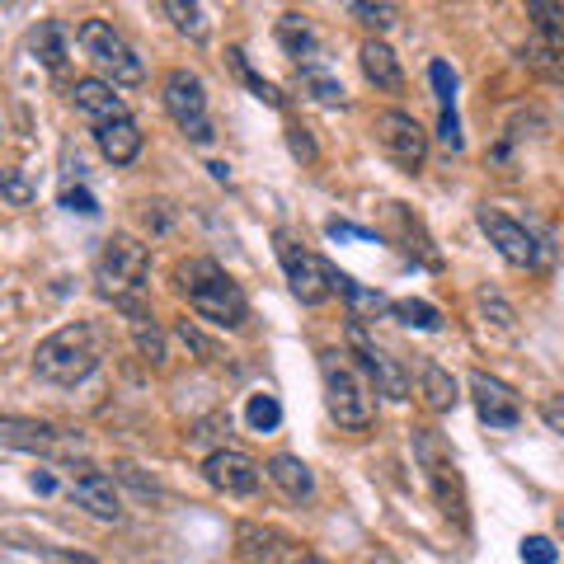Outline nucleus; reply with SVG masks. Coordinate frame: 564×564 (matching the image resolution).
<instances>
[{"label": "nucleus", "instance_id": "f03ea898", "mask_svg": "<svg viewBox=\"0 0 564 564\" xmlns=\"http://www.w3.org/2000/svg\"><path fill=\"white\" fill-rule=\"evenodd\" d=\"M95 282L113 306H122L128 315H141V292L151 282V250L132 236H113L95 263Z\"/></svg>", "mask_w": 564, "mask_h": 564}, {"label": "nucleus", "instance_id": "ea45409f", "mask_svg": "<svg viewBox=\"0 0 564 564\" xmlns=\"http://www.w3.org/2000/svg\"><path fill=\"white\" fill-rule=\"evenodd\" d=\"M545 423H551V429H555V433L564 429V419H560V400H551V404H545Z\"/></svg>", "mask_w": 564, "mask_h": 564}, {"label": "nucleus", "instance_id": "f704fd0d", "mask_svg": "<svg viewBox=\"0 0 564 564\" xmlns=\"http://www.w3.org/2000/svg\"><path fill=\"white\" fill-rule=\"evenodd\" d=\"M288 147H292L296 161H306V165H315V155H321L315 151V141H311V128H302V122H292L288 128Z\"/></svg>", "mask_w": 564, "mask_h": 564}, {"label": "nucleus", "instance_id": "0eeeda50", "mask_svg": "<svg viewBox=\"0 0 564 564\" xmlns=\"http://www.w3.org/2000/svg\"><path fill=\"white\" fill-rule=\"evenodd\" d=\"M372 132H377V147L391 155V161L404 174H419L423 161H429V132L419 128L414 113H400V109H386L372 118Z\"/></svg>", "mask_w": 564, "mask_h": 564}, {"label": "nucleus", "instance_id": "7c9ffc66", "mask_svg": "<svg viewBox=\"0 0 564 564\" xmlns=\"http://www.w3.org/2000/svg\"><path fill=\"white\" fill-rule=\"evenodd\" d=\"M0 198L6 203H14V207H29L39 193H33V184L24 180L20 170H0Z\"/></svg>", "mask_w": 564, "mask_h": 564}, {"label": "nucleus", "instance_id": "1a4fd4ad", "mask_svg": "<svg viewBox=\"0 0 564 564\" xmlns=\"http://www.w3.org/2000/svg\"><path fill=\"white\" fill-rule=\"evenodd\" d=\"M273 245H278V259H282V273H288L292 296L302 306H321L329 296V263H321L311 250H302V245H296L288 231H278Z\"/></svg>", "mask_w": 564, "mask_h": 564}, {"label": "nucleus", "instance_id": "72a5a7b5", "mask_svg": "<svg viewBox=\"0 0 564 564\" xmlns=\"http://www.w3.org/2000/svg\"><path fill=\"white\" fill-rule=\"evenodd\" d=\"M62 207L66 212H80V217H99V198H95L90 188H80V184L62 193Z\"/></svg>", "mask_w": 564, "mask_h": 564}, {"label": "nucleus", "instance_id": "37998d69", "mask_svg": "<svg viewBox=\"0 0 564 564\" xmlns=\"http://www.w3.org/2000/svg\"><path fill=\"white\" fill-rule=\"evenodd\" d=\"M296 564H329V560H321V555H302V560H296Z\"/></svg>", "mask_w": 564, "mask_h": 564}, {"label": "nucleus", "instance_id": "cd10ccee", "mask_svg": "<svg viewBox=\"0 0 564 564\" xmlns=\"http://www.w3.org/2000/svg\"><path fill=\"white\" fill-rule=\"evenodd\" d=\"M386 311H391L400 325H410V329H437L443 325V315H437V306H429V302H391Z\"/></svg>", "mask_w": 564, "mask_h": 564}, {"label": "nucleus", "instance_id": "b1692460", "mask_svg": "<svg viewBox=\"0 0 564 564\" xmlns=\"http://www.w3.org/2000/svg\"><path fill=\"white\" fill-rule=\"evenodd\" d=\"M29 47L39 52V62L47 70H62V62H66V29L57 20H43L39 29L29 33Z\"/></svg>", "mask_w": 564, "mask_h": 564}, {"label": "nucleus", "instance_id": "9d476101", "mask_svg": "<svg viewBox=\"0 0 564 564\" xmlns=\"http://www.w3.org/2000/svg\"><path fill=\"white\" fill-rule=\"evenodd\" d=\"M475 221H480V231L489 236V245L499 250L513 269H536V263L545 259L541 254V245H536V236L527 231L522 221H513V217H503V212H494V207H480L475 212Z\"/></svg>", "mask_w": 564, "mask_h": 564}, {"label": "nucleus", "instance_id": "c756f323", "mask_svg": "<svg viewBox=\"0 0 564 564\" xmlns=\"http://www.w3.org/2000/svg\"><path fill=\"white\" fill-rule=\"evenodd\" d=\"M226 57H231V66L240 70V76H245V85H250V90L263 99V104H273V109H278V104H282V95H278V85L273 80H263V76H254V70H250V62H245V52L240 47H231V52H226Z\"/></svg>", "mask_w": 564, "mask_h": 564}, {"label": "nucleus", "instance_id": "20e7f679", "mask_svg": "<svg viewBox=\"0 0 564 564\" xmlns=\"http://www.w3.org/2000/svg\"><path fill=\"white\" fill-rule=\"evenodd\" d=\"M76 39L85 47V57H90L104 76H109V85H141V80H147V62L137 57V47L122 39L109 20H85L76 29Z\"/></svg>", "mask_w": 564, "mask_h": 564}, {"label": "nucleus", "instance_id": "4be33fe9", "mask_svg": "<svg viewBox=\"0 0 564 564\" xmlns=\"http://www.w3.org/2000/svg\"><path fill=\"white\" fill-rule=\"evenodd\" d=\"M329 292H339L344 302L352 306V321H362V315L386 311V296H381V292H367L362 282H352V278H348V273H339V269H329Z\"/></svg>", "mask_w": 564, "mask_h": 564}, {"label": "nucleus", "instance_id": "2eb2a0df", "mask_svg": "<svg viewBox=\"0 0 564 564\" xmlns=\"http://www.w3.org/2000/svg\"><path fill=\"white\" fill-rule=\"evenodd\" d=\"M70 499H76L80 508H90V513L104 518V522L122 518V499H118V489H113V480L104 470L80 466L76 475H70Z\"/></svg>", "mask_w": 564, "mask_h": 564}, {"label": "nucleus", "instance_id": "ddd939ff", "mask_svg": "<svg viewBox=\"0 0 564 564\" xmlns=\"http://www.w3.org/2000/svg\"><path fill=\"white\" fill-rule=\"evenodd\" d=\"M470 395H475V410H480V419L489 423V429H518L522 423V400L508 381L489 377V372H475Z\"/></svg>", "mask_w": 564, "mask_h": 564}, {"label": "nucleus", "instance_id": "a211bd4d", "mask_svg": "<svg viewBox=\"0 0 564 564\" xmlns=\"http://www.w3.org/2000/svg\"><path fill=\"white\" fill-rule=\"evenodd\" d=\"M70 99H76V109L85 118H95V122H109V118H128V104H122V95L113 90L109 80H95V76H85L70 85Z\"/></svg>", "mask_w": 564, "mask_h": 564}, {"label": "nucleus", "instance_id": "bb28decb", "mask_svg": "<svg viewBox=\"0 0 564 564\" xmlns=\"http://www.w3.org/2000/svg\"><path fill=\"white\" fill-rule=\"evenodd\" d=\"M302 90L315 104H325V109H339V104H344V85L334 80V76H325V70H315V66L302 70Z\"/></svg>", "mask_w": 564, "mask_h": 564}, {"label": "nucleus", "instance_id": "6ab92c4d", "mask_svg": "<svg viewBox=\"0 0 564 564\" xmlns=\"http://www.w3.org/2000/svg\"><path fill=\"white\" fill-rule=\"evenodd\" d=\"M358 62H362V76L377 85L381 95H400L404 90V70H400V57L391 47H386L381 39H367L362 52H358Z\"/></svg>", "mask_w": 564, "mask_h": 564}, {"label": "nucleus", "instance_id": "e433bc0d", "mask_svg": "<svg viewBox=\"0 0 564 564\" xmlns=\"http://www.w3.org/2000/svg\"><path fill=\"white\" fill-rule=\"evenodd\" d=\"M325 231H329V240H372V231H362V226H352V221H339V217H329Z\"/></svg>", "mask_w": 564, "mask_h": 564}, {"label": "nucleus", "instance_id": "c9c22d12", "mask_svg": "<svg viewBox=\"0 0 564 564\" xmlns=\"http://www.w3.org/2000/svg\"><path fill=\"white\" fill-rule=\"evenodd\" d=\"M522 560L527 564H555V541L551 536H527L522 541Z\"/></svg>", "mask_w": 564, "mask_h": 564}, {"label": "nucleus", "instance_id": "6e6552de", "mask_svg": "<svg viewBox=\"0 0 564 564\" xmlns=\"http://www.w3.org/2000/svg\"><path fill=\"white\" fill-rule=\"evenodd\" d=\"M165 109L184 128L188 141H198V147H207V141H212L207 95H203V80L193 76V70L180 66V70H170V76H165Z\"/></svg>", "mask_w": 564, "mask_h": 564}, {"label": "nucleus", "instance_id": "473e14b6", "mask_svg": "<svg viewBox=\"0 0 564 564\" xmlns=\"http://www.w3.org/2000/svg\"><path fill=\"white\" fill-rule=\"evenodd\" d=\"M429 80H433V95L443 109H456V76H452V66L447 62H433L429 66Z\"/></svg>", "mask_w": 564, "mask_h": 564}, {"label": "nucleus", "instance_id": "f257e3e1", "mask_svg": "<svg viewBox=\"0 0 564 564\" xmlns=\"http://www.w3.org/2000/svg\"><path fill=\"white\" fill-rule=\"evenodd\" d=\"M174 278H180V292L188 296V306L203 315L207 325L217 329H240L245 315H250V302H245L240 282L221 269V263L212 259H184L180 269H174Z\"/></svg>", "mask_w": 564, "mask_h": 564}, {"label": "nucleus", "instance_id": "dca6fc26", "mask_svg": "<svg viewBox=\"0 0 564 564\" xmlns=\"http://www.w3.org/2000/svg\"><path fill=\"white\" fill-rule=\"evenodd\" d=\"M240 555L250 560V564H296L306 551H302V545H296L292 536L273 532V527L245 522V527H240Z\"/></svg>", "mask_w": 564, "mask_h": 564}, {"label": "nucleus", "instance_id": "412c9836", "mask_svg": "<svg viewBox=\"0 0 564 564\" xmlns=\"http://www.w3.org/2000/svg\"><path fill=\"white\" fill-rule=\"evenodd\" d=\"M419 391H423V404H429L433 414H447L452 404H456V381L437 362H423L419 367Z\"/></svg>", "mask_w": 564, "mask_h": 564}, {"label": "nucleus", "instance_id": "393cba45", "mask_svg": "<svg viewBox=\"0 0 564 564\" xmlns=\"http://www.w3.org/2000/svg\"><path fill=\"white\" fill-rule=\"evenodd\" d=\"M161 6H165V14L174 20V29L188 33L193 43L207 39V20H203V6H198V0H161Z\"/></svg>", "mask_w": 564, "mask_h": 564}, {"label": "nucleus", "instance_id": "39448f33", "mask_svg": "<svg viewBox=\"0 0 564 564\" xmlns=\"http://www.w3.org/2000/svg\"><path fill=\"white\" fill-rule=\"evenodd\" d=\"M321 377H325V404L339 429H367L372 423V391L367 381L352 372V367L339 358V352H321Z\"/></svg>", "mask_w": 564, "mask_h": 564}, {"label": "nucleus", "instance_id": "a19ab883", "mask_svg": "<svg viewBox=\"0 0 564 564\" xmlns=\"http://www.w3.org/2000/svg\"><path fill=\"white\" fill-rule=\"evenodd\" d=\"M47 564H90L85 555H47Z\"/></svg>", "mask_w": 564, "mask_h": 564}, {"label": "nucleus", "instance_id": "2f4dec72", "mask_svg": "<svg viewBox=\"0 0 564 564\" xmlns=\"http://www.w3.org/2000/svg\"><path fill=\"white\" fill-rule=\"evenodd\" d=\"M348 6L358 10V20H362V24H372V29L395 24V6H391V0H348Z\"/></svg>", "mask_w": 564, "mask_h": 564}, {"label": "nucleus", "instance_id": "f3484780", "mask_svg": "<svg viewBox=\"0 0 564 564\" xmlns=\"http://www.w3.org/2000/svg\"><path fill=\"white\" fill-rule=\"evenodd\" d=\"M95 147L109 165H132L141 155V128L132 118H109V122H95Z\"/></svg>", "mask_w": 564, "mask_h": 564}, {"label": "nucleus", "instance_id": "5701e85b", "mask_svg": "<svg viewBox=\"0 0 564 564\" xmlns=\"http://www.w3.org/2000/svg\"><path fill=\"white\" fill-rule=\"evenodd\" d=\"M278 43H282V52H288V57H296V62L315 57V47H321L315 29L302 20V14H282V20H278Z\"/></svg>", "mask_w": 564, "mask_h": 564}, {"label": "nucleus", "instance_id": "423d86ee", "mask_svg": "<svg viewBox=\"0 0 564 564\" xmlns=\"http://www.w3.org/2000/svg\"><path fill=\"white\" fill-rule=\"evenodd\" d=\"M410 447H414V456H419L423 475H429V489H433L437 508H443L447 518L466 522V489H462V475H456V462H452L447 443H443V437H437L433 429H414V433H410Z\"/></svg>", "mask_w": 564, "mask_h": 564}, {"label": "nucleus", "instance_id": "4c0bfd02", "mask_svg": "<svg viewBox=\"0 0 564 564\" xmlns=\"http://www.w3.org/2000/svg\"><path fill=\"white\" fill-rule=\"evenodd\" d=\"M180 339H184L188 348H198V352H203V358H212V344H207V339H203V334H198V329H193L188 321L180 325Z\"/></svg>", "mask_w": 564, "mask_h": 564}, {"label": "nucleus", "instance_id": "9b49d317", "mask_svg": "<svg viewBox=\"0 0 564 564\" xmlns=\"http://www.w3.org/2000/svg\"><path fill=\"white\" fill-rule=\"evenodd\" d=\"M203 475H207L212 489L231 494V499H250V494L259 489V462H254L250 452H240V447L212 452L207 462H203Z\"/></svg>", "mask_w": 564, "mask_h": 564}, {"label": "nucleus", "instance_id": "aec40b11", "mask_svg": "<svg viewBox=\"0 0 564 564\" xmlns=\"http://www.w3.org/2000/svg\"><path fill=\"white\" fill-rule=\"evenodd\" d=\"M269 480L288 494L292 503H306L311 494H315V475H311V466L302 462V456H292V452H278V456H269Z\"/></svg>", "mask_w": 564, "mask_h": 564}, {"label": "nucleus", "instance_id": "a878e982", "mask_svg": "<svg viewBox=\"0 0 564 564\" xmlns=\"http://www.w3.org/2000/svg\"><path fill=\"white\" fill-rule=\"evenodd\" d=\"M245 423H250L254 433H273L278 423H282V404H278V395L254 391V395H250V404H245Z\"/></svg>", "mask_w": 564, "mask_h": 564}, {"label": "nucleus", "instance_id": "7ed1b4c3", "mask_svg": "<svg viewBox=\"0 0 564 564\" xmlns=\"http://www.w3.org/2000/svg\"><path fill=\"white\" fill-rule=\"evenodd\" d=\"M95 367H99V348H95V334L85 325H66L33 348V372L52 386H80Z\"/></svg>", "mask_w": 564, "mask_h": 564}, {"label": "nucleus", "instance_id": "c85d7f7f", "mask_svg": "<svg viewBox=\"0 0 564 564\" xmlns=\"http://www.w3.org/2000/svg\"><path fill=\"white\" fill-rule=\"evenodd\" d=\"M132 334H137V348L147 352V358H151L155 367H161V362H165V334L151 325V315H147V311L132 315Z\"/></svg>", "mask_w": 564, "mask_h": 564}, {"label": "nucleus", "instance_id": "79ce46f5", "mask_svg": "<svg viewBox=\"0 0 564 564\" xmlns=\"http://www.w3.org/2000/svg\"><path fill=\"white\" fill-rule=\"evenodd\" d=\"M367 564H395V560L386 555V551H377V555H367Z\"/></svg>", "mask_w": 564, "mask_h": 564}, {"label": "nucleus", "instance_id": "4468645a", "mask_svg": "<svg viewBox=\"0 0 564 564\" xmlns=\"http://www.w3.org/2000/svg\"><path fill=\"white\" fill-rule=\"evenodd\" d=\"M0 443L14 447V452H70L76 447V437L70 433H57L52 423H33V419H0Z\"/></svg>", "mask_w": 564, "mask_h": 564}, {"label": "nucleus", "instance_id": "58836bf2", "mask_svg": "<svg viewBox=\"0 0 564 564\" xmlns=\"http://www.w3.org/2000/svg\"><path fill=\"white\" fill-rule=\"evenodd\" d=\"M29 485L39 489V494H52V489H57V480H52L47 470H33V475H29Z\"/></svg>", "mask_w": 564, "mask_h": 564}, {"label": "nucleus", "instance_id": "f8f14e48", "mask_svg": "<svg viewBox=\"0 0 564 564\" xmlns=\"http://www.w3.org/2000/svg\"><path fill=\"white\" fill-rule=\"evenodd\" d=\"M348 352L362 362V372L377 381V391H381V395H391V400H404V395H410V381H404V372L395 367V358H386V352H381L372 339H367L362 321H352V325H348Z\"/></svg>", "mask_w": 564, "mask_h": 564}]
</instances>
